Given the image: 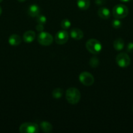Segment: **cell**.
<instances>
[{"mask_svg":"<svg viewBox=\"0 0 133 133\" xmlns=\"http://www.w3.org/2000/svg\"><path fill=\"white\" fill-rule=\"evenodd\" d=\"M81 98V94L79 90L71 87L67 89L66 92V99L72 105H76L80 101Z\"/></svg>","mask_w":133,"mask_h":133,"instance_id":"obj_1","label":"cell"},{"mask_svg":"<svg viewBox=\"0 0 133 133\" xmlns=\"http://www.w3.org/2000/svg\"><path fill=\"white\" fill-rule=\"evenodd\" d=\"M86 47L89 52L94 55L99 54L102 49L101 43L95 38L89 39L86 43Z\"/></svg>","mask_w":133,"mask_h":133,"instance_id":"obj_2","label":"cell"},{"mask_svg":"<svg viewBox=\"0 0 133 133\" xmlns=\"http://www.w3.org/2000/svg\"><path fill=\"white\" fill-rule=\"evenodd\" d=\"M112 14L116 19H123L128 15L129 9L126 5L123 4H118L113 8Z\"/></svg>","mask_w":133,"mask_h":133,"instance_id":"obj_3","label":"cell"},{"mask_svg":"<svg viewBox=\"0 0 133 133\" xmlns=\"http://www.w3.org/2000/svg\"><path fill=\"white\" fill-rule=\"evenodd\" d=\"M19 131L21 133H37L39 127L34 122H26L20 126Z\"/></svg>","mask_w":133,"mask_h":133,"instance_id":"obj_4","label":"cell"},{"mask_svg":"<svg viewBox=\"0 0 133 133\" xmlns=\"http://www.w3.org/2000/svg\"><path fill=\"white\" fill-rule=\"evenodd\" d=\"M38 42L42 45L44 46H48L51 45L53 42V36L50 33L47 32H40L37 38Z\"/></svg>","mask_w":133,"mask_h":133,"instance_id":"obj_5","label":"cell"},{"mask_svg":"<svg viewBox=\"0 0 133 133\" xmlns=\"http://www.w3.org/2000/svg\"><path fill=\"white\" fill-rule=\"evenodd\" d=\"M79 81L83 85L86 87H90L94 83L95 79L92 74L87 71H83L80 74Z\"/></svg>","mask_w":133,"mask_h":133,"instance_id":"obj_6","label":"cell"},{"mask_svg":"<svg viewBox=\"0 0 133 133\" xmlns=\"http://www.w3.org/2000/svg\"><path fill=\"white\" fill-rule=\"evenodd\" d=\"M117 65L121 68H126L130 65V58L126 53H121L118 54L116 58Z\"/></svg>","mask_w":133,"mask_h":133,"instance_id":"obj_7","label":"cell"},{"mask_svg":"<svg viewBox=\"0 0 133 133\" xmlns=\"http://www.w3.org/2000/svg\"><path fill=\"white\" fill-rule=\"evenodd\" d=\"M69 32L66 30H61L56 33L55 36L56 42L59 45H63L67 42L69 40Z\"/></svg>","mask_w":133,"mask_h":133,"instance_id":"obj_8","label":"cell"},{"mask_svg":"<svg viewBox=\"0 0 133 133\" xmlns=\"http://www.w3.org/2000/svg\"><path fill=\"white\" fill-rule=\"evenodd\" d=\"M27 13L30 16L35 18V17H37L38 16L40 15V9L39 5H36V4H33L29 6Z\"/></svg>","mask_w":133,"mask_h":133,"instance_id":"obj_9","label":"cell"},{"mask_svg":"<svg viewBox=\"0 0 133 133\" xmlns=\"http://www.w3.org/2000/svg\"><path fill=\"white\" fill-rule=\"evenodd\" d=\"M70 36L75 40H80L83 37V32L78 28H73L70 31Z\"/></svg>","mask_w":133,"mask_h":133,"instance_id":"obj_10","label":"cell"},{"mask_svg":"<svg viewBox=\"0 0 133 133\" xmlns=\"http://www.w3.org/2000/svg\"><path fill=\"white\" fill-rule=\"evenodd\" d=\"M22 42V38L17 34L11 35L9 38V43L12 46H17L19 45Z\"/></svg>","mask_w":133,"mask_h":133,"instance_id":"obj_11","label":"cell"},{"mask_svg":"<svg viewBox=\"0 0 133 133\" xmlns=\"http://www.w3.org/2000/svg\"><path fill=\"white\" fill-rule=\"evenodd\" d=\"M97 14L100 18L104 19H107L110 18L111 13L110 11L106 7H101L97 11Z\"/></svg>","mask_w":133,"mask_h":133,"instance_id":"obj_12","label":"cell"},{"mask_svg":"<svg viewBox=\"0 0 133 133\" xmlns=\"http://www.w3.org/2000/svg\"><path fill=\"white\" fill-rule=\"evenodd\" d=\"M36 37V34L33 31H27L23 34V40L27 43H31L34 41Z\"/></svg>","mask_w":133,"mask_h":133,"instance_id":"obj_13","label":"cell"},{"mask_svg":"<svg viewBox=\"0 0 133 133\" xmlns=\"http://www.w3.org/2000/svg\"><path fill=\"white\" fill-rule=\"evenodd\" d=\"M77 6L80 10H86L89 8L90 0H77Z\"/></svg>","mask_w":133,"mask_h":133,"instance_id":"obj_14","label":"cell"},{"mask_svg":"<svg viewBox=\"0 0 133 133\" xmlns=\"http://www.w3.org/2000/svg\"><path fill=\"white\" fill-rule=\"evenodd\" d=\"M113 48L116 49V51H121L124 48L125 46V42L122 38H117L116 40H114L113 42Z\"/></svg>","mask_w":133,"mask_h":133,"instance_id":"obj_15","label":"cell"},{"mask_svg":"<svg viewBox=\"0 0 133 133\" xmlns=\"http://www.w3.org/2000/svg\"><path fill=\"white\" fill-rule=\"evenodd\" d=\"M40 128L44 132H51L53 129L52 125L46 121H43L40 123Z\"/></svg>","mask_w":133,"mask_h":133,"instance_id":"obj_16","label":"cell"},{"mask_svg":"<svg viewBox=\"0 0 133 133\" xmlns=\"http://www.w3.org/2000/svg\"><path fill=\"white\" fill-rule=\"evenodd\" d=\"M52 94V97L54 99H60L63 94V90L60 88H57L53 90Z\"/></svg>","mask_w":133,"mask_h":133,"instance_id":"obj_17","label":"cell"},{"mask_svg":"<svg viewBox=\"0 0 133 133\" xmlns=\"http://www.w3.org/2000/svg\"><path fill=\"white\" fill-rule=\"evenodd\" d=\"M71 26V22L69 19H63L61 22V27L63 29L66 30L69 29Z\"/></svg>","mask_w":133,"mask_h":133,"instance_id":"obj_18","label":"cell"},{"mask_svg":"<svg viewBox=\"0 0 133 133\" xmlns=\"http://www.w3.org/2000/svg\"><path fill=\"white\" fill-rule=\"evenodd\" d=\"M99 59L96 57L94 56V57H91V59L89 61V64L91 68H96L99 66Z\"/></svg>","mask_w":133,"mask_h":133,"instance_id":"obj_19","label":"cell"},{"mask_svg":"<svg viewBox=\"0 0 133 133\" xmlns=\"http://www.w3.org/2000/svg\"><path fill=\"white\" fill-rule=\"evenodd\" d=\"M112 25L114 29H119L122 25V22L120 21L119 19H114L112 22Z\"/></svg>","mask_w":133,"mask_h":133,"instance_id":"obj_20","label":"cell"},{"mask_svg":"<svg viewBox=\"0 0 133 133\" xmlns=\"http://www.w3.org/2000/svg\"><path fill=\"white\" fill-rule=\"evenodd\" d=\"M46 17L44 15H39L37 16V22L38 23L40 24L44 25L46 23Z\"/></svg>","mask_w":133,"mask_h":133,"instance_id":"obj_21","label":"cell"},{"mask_svg":"<svg viewBox=\"0 0 133 133\" xmlns=\"http://www.w3.org/2000/svg\"><path fill=\"white\" fill-rule=\"evenodd\" d=\"M126 51L129 53L133 52V42H129L126 46Z\"/></svg>","mask_w":133,"mask_h":133,"instance_id":"obj_22","label":"cell"},{"mask_svg":"<svg viewBox=\"0 0 133 133\" xmlns=\"http://www.w3.org/2000/svg\"><path fill=\"white\" fill-rule=\"evenodd\" d=\"M36 29L37 31H39V32H43L44 29V25L38 23L36 26Z\"/></svg>","mask_w":133,"mask_h":133,"instance_id":"obj_23","label":"cell"},{"mask_svg":"<svg viewBox=\"0 0 133 133\" xmlns=\"http://www.w3.org/2000/svg\"><path fill=\"white\" fill-rule=\"evenodd\" d=\"M95 3L96 5L101 6L106 3V0H95Z\"/></svg>","mask_w":133,"mask_h":133,"instance_id":"obj_24","label":"cell"},{"mask_svg":"<svg viewBox=\"0 0 133 133\" xmlns=\"http://www.w3.org/2000/svg\"><path fill=\"white\" fill-rule=\"evenodd\" d=\"M120 1H121V2H124V3H126V2H129V1H130V0H120Z\"/></svg>","mask_w":133,"mask_h":133,"instance_id":"obj_25","label":"cell"},{"mask_svg":"<svg viewBox=\"0 0 133 133\" xmlns=\"http://www.w3.org/2000/svg\"><path fill=\"white\" fill-rule=\"evenodd\" d=\"M1 14H2V8L0 6V16L1 15Z\"/></svg>","mask_w":133,"mask_h":133,"instance_id":"obj_26","label":"cell"},{"mask_svg":"<svg viewBox=\"0 0 133 133\" xmlns=\"http://www.w3.org/2000/svg\"><path fill=\"white\" fill-rule=\"evenodd\" d=\"M17 1H18L19 2H24V1H26V0H17Z\"/></svg>","mask_w":133,"mask_h":133,"instance_id":"obj_27","label":"cell"},{"mask_svg":"<svg viewBox=\"0 0 133 133\" xmlns=\"http://www.w3.org/2000/svg\"><path fill=\"white\" fill-rule=\"evenodd\" d=\"M2 1H3V0H0V3H1Z\"/></svg>","mask_w":133,"mask_h":133,"instance_id":"obj_28","label":"cell"}]
</instances>
